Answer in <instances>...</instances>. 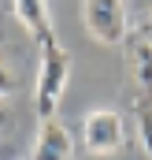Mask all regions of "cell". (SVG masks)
<instances>
[{
	"label": "cell",
	"mask_w": 152,
	"mask_h": 160,
	"mask_svg": "<svg viewBox=\"0 0 152 160\" xmlns=\"http://www.w3.org/2000/svg\"><path fill=\"white\" fill-rule=\"evenodd\" d=\"M11 4H15V19L22 22V30L37 41V45H45V41H56L48 0H11Z\"/></svg>",
	"instance_id": "cell-6"
},
{
	"label": "cell",
	"mask_w": 152,
	"mask_h": 160,
	"mask_svg": "<svg viewBox=\"0 0 152 160\" xmlns=\"http://www.w3.org/2000/svg\"><path fill=\"white\" fill-rule=\"evenodd\" d=\"M126 78L141 97H152V41L145 34L126 38Z\"/></svg>",
	"instance_id": "cell-5"
},
{
	"label": "cell",
	"mask_w": 152,
	"mask_h": 160,
	"mask_svg": "<svg viewBox=\"0 0 152 160\" xmlns=\"http://www.w3.org/2000/svg\"><path fill=\"white\" fill-rule=\"evenodd\" d=\"M71 157H74L71 130H67L59 119L37 123V138H34V153H30V160H71Z\"/></svg>",
	"instance_id": "cell-4"
},
{
	"label": "cell",
	"mask_w": 152,
	"mask_h": 160,
	"mask_svg": "<svg viewBox=\"0 0 152 160\" xmlns=\"http://www.w3.org/2000/svg\"><path fill=\"white\" fill-rule=\"evenodd\" d=\"M134 138H137L141 153L152 160V108H137V116H134Z\"/></svg>",
	"instance_id": "cell-7"
},
{
	"label": "cell",
	"mask_w": 152,
	"mask_h": 160,
	"mask_svg": "<svg viewBox=\"0 0 152 160\" xmlns=\"http://www.w3.org/2000/svg\"><path fill=\"white\" fill-rule=\"evenodd\" d=\"M11 89H15V78H11V71H7V63L0 60V101H4V97H7Z\"/></svg>",
	"instance_id": "cell-8"
},
{
	"label": "cell",
	"mask_w": 152,
	"mask_h": 160,
	"mask_svg": "<svg viewBox=\"0 0 152 160\" xmlns=\"http://www.w3.org/2000/svg\"><path fill=\"white\" fill-rule=\"evenodd\" d=\"M82 22L97 45H126V38H130L126 0H85Z\"/></svg>",
	"instance_id": "cell-2"
},
{
	"label": "cell",
	"mask_w": 152,
	"mask_h": 160,
	"mask_svg": "<svg viewBox=\"0 0 152 160\" xmlns=\"http://www.w3.org/2000/svg\"><path fill=\"white\" fill-rule=\"evenodd\" d=\"M7 127V108H4V101H0V130Z\"/></svg>",
	"instance_id": "cell-9"
},
{
	"label": "cell",
	"mask_w": 152,
	"mask_h": 160,
	"mask_svg": "<svg viewBox=\"0 0 152 160\" xmlns=\"http://www.w3.org/2000/svg\"><path fill=\"white\" fill-rule=\"evenodd\" d=\"M71 82V56L59 41H45L41 45V63H37V82H34V108L37 119H56V108L67 93Z\"/></svg>",
	"instance_id": "cell-1"
},
{
	"label": "cell",
	"mask_w": 152,
	"mask_h": 160,
	"mask_svg": "<svg viewBox=\"0 0 152 160\" xmlns=\"http://www.w3.org/2000/svg\"><path fill=\"white\" fill-rule=\"evenodd\" d=\"M145 38L152 41V11H149V22H145Z\"/></svg>",
	"instance_id": "cell-10"
},
{
	"label": "cell",
	"mask_w": 152,
	"mask_h": 160,
	"mask_svg": "<svg viewBox=\"0 0 152 160\" xmlns=\"http://www.w3.org/2000/svg\"><path fill=\"white\" fill-rule=\"evenodd\" d=\"M126 142V123L115 108H93L85 119H82V145L93 153V157H108L119 153Z\"/></svg>",
	"instance_id": "cell-3"
}]
</instances>
